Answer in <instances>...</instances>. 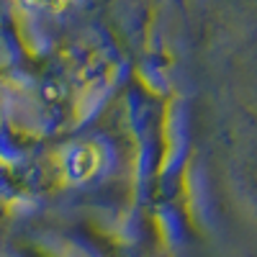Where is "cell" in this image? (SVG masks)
<instances>
[{
	"label": "cell",
	"mask_w": 257,
	"mask_h": 257,
	"mask_svg": "<svg viewBox=\"0 0 257 257\" xmlns=\"http://www.w3.org/2000/svg\"><path fill=\"white\" fill-rule=\"evenodd\" d=\"M103 165V149L98 144H77L67 152L64 170L72 180H88L93 178Z\"/></svg>",
	"instance_id": "6da1fadb"
},
{
	"label": "cell",
	"mask_w": 257,
	"mask_h": 257,
	"mask_svg": "<svg viewBox=\"0 0 257 257\" xmlns=\"http://www.w3.org/2000/svg\"><path fill=\"white\" fill-rule=\"evenodd\" d=\"M29 8H36V11H47V13H59L64 8L72 6V0H24Z\"/></svg>",
	"instance_id": "7a4b0ae2"
}]
</instances>
